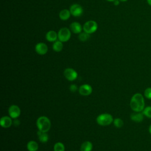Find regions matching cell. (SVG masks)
Returning <instances> with one entry per match:
<instances>
[{
    "instance_id": "cell-30",
    "label": "cell",
    "mask_w": 151,
    "mask_h": 151,
    "mask_svg": "<svg viewBox=\"0 0 151 151\" xmlns=\"http://www.w3.org/2000/svg\"><path fill=\"white\" fill-rule=\"evenodd\" d=\"M106 1H107L109 2H114L115 0H106Z\"/></svg>"
},
{
    "instance_id": "cell-25",
    "label": "cell",
    "mask_w": 151,
    "mask_h": 151,
    "mask_svg": "<svg viewBox=\"0 0 151 151\" xmlns=\"http://www.w3.org/2000/svg\"><path fill=\"white\" fill-rule=\"evenodd\" d=\"M69 90L70 91L73 92V93H74L76 92L77 90H78V88L77 87V85L74 84H71L70 86V87H69Z\"/></svg>"
},
{
    "instance_id": "cell-1",
    "label": "cell",
    "mask_w": 151,
    "mask_h": 151,
    "mask_svg": "<svg viewBox=\"0 0 151 151\" xmlns=\"http://www.w3.org/2000/svg\"><path fill=\"white\" fill-rule=\"evenodd\" d=\"M145 99L143 95L140 93L134 94L130 101V106L132 110L136 112H142L145 107Z\"/></svg>"
},
{
    "instance_id": "cell-27",
    "label": "cell",
    "mask_w": 151,
    "mask_h": 151,
    "mask_svg": "<svg viewBox=\"0 0 151 151\" xmlns=\"http://www.w3.org/2000/svg\"><path fill=\"white\" fill-rule=\"evenodd\" d=\"M120 2V1L119 0H115V1L113 2V4H114V5L117 6V5H119Z\"/></svg>"
},
{
    "instance_id": "cell-18",
    "label": "cell",
    "mask_w": 151,
    "mask_h": 151,
    "mask_svg": "<svg viewBox=\"0 0 151 151\" xmlns=\"http://www.w3.org/2000/svg\"><path fill=\"white\" fill-rule=\"evenodd\" d=\"M27 148L28 151H37L38 149V145L35 141L30 140L27 145Z\"/></svg>"
},
{
    "instance_id": "cell-12",
    "label": "cell",
    "mask_w": 151,
    "mask_h": 151,
    "mask_svg": "<svg viewBox=\"0 0 151 151\" xmlns=\"http://www.w3.org/2000/svg\"><path fill=\"white\" fill-rule=\"evenodd\" d=\"M70 29L74 34H80L83 30L81 25L78 22H73L70 25Z\"/></svg>"
},
{
    "instance_id": "cell-9",
    "label": "cell",
    "mask_w": 151,
    "mask_h": 151,
    "mask_svg": "<svg viewBox=\"0 0 151 151\" xmlns=\"http://www.w3.org/2000/svg\"><path fill=\"white\" fill-rule=\"evenodd\" d=\"M93 91V88L91 86L87 84H84L78 87V92L79 93L83 96H87L91 94Z\"/></svg>"
},
{
    "instance_id": "cell-15",
    "label": "cell",
    "mask_w": 151,
    "mask_h": 151,
    "mask_svg": "<svg viewBox=\"0 0 151 151\" xmlns=\"http://www.w3.org/2000/svg\"><path fill=\"white\" fill-rule=\"evenodd\" d=\"M71 12L69 9H64L61 10L59 13V18L61 20L63 21H66L68 20L70 16H71Z\"/></svg>"
},
{
    "instance_id": "cell-28",
    "label": "cell",
    "mask_w": 151,
    "mask_h": 151,
    "mask_svg": "<svg viewBox=\"0 0 151 151\" xmlns=\"http://www.w3.org/2000/svg\"><path fill=\"white\" fill-rule=\"evenodd\" d=\"M147 2L150 6H151V0H147Z\"/></svg>"
},
{
    "instance_id": "cell-16",
    "label": "cell",
    "mask_w": 151,
    "mask_h": 151,
    "mask_svg": "<svg viewBox=\"0 0 151 151\" xmlns=\"http://www.w3.org/2000/svg\"><path fill=\"white\" fill-rule=\"evenodd\" d=\"M37 136L38 137L39 140L41 143H46L48 142V140L49 139V137H48V135L47 134V132H43L38 130L37 132Z\"/></svg>"
},
{
    "instance_id": "cell-24",
    "label": "cell",
    "mask_w": 151,
    "mask_h": 151,
    "mask_svg": "<svg viewBox=\"0 0 151 151\" xmlns=\"http://www.w3.org/2000/svg\"><path fill=\"white\" fill-rule=\"evenodd\" d=\"M144 96L147 99H151V87H147L144 91Z\"/></svg>"
},
{
    "instance_id": "cell-22",
    "label": "cell",
    "mask_w": 151,
    "mask_h": 151,
    "mask_svg": "<svg viewBox=\"0 0 151 151\" xmlns=\"http://www.w3.org/2000/svg\"><path fill=\"white\" fill-rule=\"evenodd\" d=\"M113 124L117 128H121L124 124L123 120L120 118H116L113 120Z\"/></svg>"
},
{
    "instance_id": "cell-5",
    "label": "cell",
    "mask_w": 151,
    "mask_h": 151,
    "mask_svg": "<svg viewBox=\"0 0 151 151\" xmlns=\"http://www.w3.org/2000/svg\"><path fill=\"white\" fill-rule=\"evenodd\" d=\"M98 28L97 23L93 20H90L84 23L83 26V31L90 34L95 32Z\"/></svg>"
},
{
    "instance_id": "cell-26",
    "label": "cell",
    "mask_w": 151,
    "mask_h": 151,
    "mask_svg": "<svg viewBox=\"0 0 151 151\" xmlns=\"http://www.w3.org/2000/svg\"><path fill=\"white\" fill-rule=\"evenodd\" d=\"M13 124H14V125H15L16 126H18L20 124V122L18 119H15V120L13 121Z\"/></svg>"
},
{
    "instance_id": "cell-23",
    "label": "cell",
    "mask_w": 151,
    "mask_h": 151,
    "mask_svg": "<svg viewBox=\"0 0 151 151\" xmlns=\"http://www.w3.org/2000/svg\"><path fill=\"white\" fill-rule=\"evenodd\" d=\"M142 112L146 117L151 118V106H147L145 107Z\"/></svg>"
},
{
    "instance_id": "cell-13",
    "label": "cell",
    "mask_w": 151,
    "mask_h": 151,
    "mask_svg": "<svg viewBox=\"0 0 151 151\" xmlns=\"http://www.w3.org/2000/svg\"><path fill=\"white\" fill-rule=\"evenodd\" d=\"M45 39L49 42H55V41L58 40V32L54 30L48 31L45 35Z\"/></svg>"
},
{
    "instance_id": "cell-19",
    "label": "cell",
    "mask_w": 151,
    "mask_h": 151,
    "mask_svg": "<svg viewBox=\"0 0 151 151\" xmlns=\"http://www.w3.org/2000/svg\"><path fill=\"white\" fill-rule=\"evenodd\" d=\"M63 48V42L60 41V40H57L55 42H53L52 44V49L55 52H60L61 51H62Z\"/></svg>"
},
{
    "instance_id": "cell-6",
    "label": "cell",
    "mask_w": 151,
    "mask_h": 151,
    "mask_svg": "<svg viewBox=\"0 0 151 151\" xmlns=\"http://www.w3.org/2000/svg\"><path fill=\"white\" fill-rule=\"evenodd\" d=\"M63 74L65 78L68 81H71L75 80L78 77L77 72L72 68H65Z\"/></svg>"
},
{
    "instance_id": "cell-29",
    "label": "cell",
    "mask_w": 151,
    "mask_h": 151,
    "mask_svg": "<svg viewBox=\"0 0 151 151\" xmlns=\"http://www.w3.org/2000/svg\"><path fill=\"white\" fill-rule=\"evenodd\" d=\"M149 132L150 134H151V124L150 125V126H149Z\"/></svg>"
},
{
    "instance_id": "cell-2",
    "label": "cell",
    "mask_w": 151,
    "mask_h": 151,
    "mask_svg": "<svg viewBox=\"0 0 151 151\" xmlns=\"http://www.w3.org/2000/svg\"><path fill=\"white\" fill-rule=\"evenodd\" d=\"M36 125L38 130L43 132H47L51 128V123L47 117L42 116L37 119Z\"/></svg>"
},
{
    "instance_id": "cell-17",
    "label": "cell",
    "mask_w": 151,
    "mask_h": 151,
    "mask_svg": "<svg viewBox=\"0 0 151 151\" xmlns=\"http://www.w3.org/2000/svg\"><path fill=\"white\" fill-rule=\"evenodd\" d=\"M93 149V144L90 141L84 142L80 147V151H91Z\"/></svg>"
},
{
    "instance_id": "cell-21",
    "label": "cell",
    "mask_w": 151,
    "mask_h": 151,
    "mask_svg": "<svg viewBox=\"0 0 151 151\" xmlns=\"http://www.w3.org/2000/svg\"><path fill=\"white\" fill-rule=\"evenodd\" d=\"M90 38V34L87 33L86 32H81L78 35V39L79 40H80L81 41H86L87 40H88Z\"/></svg>"
},
{
    "instance_id": "cell-8",
    "label": "cell",
    "mask_w": 151,
    "mask_h": 151,
    "mask_svg": "<svg viewBox=\"0 0 151 151\" xmlns=\"http://www.w3.org/2000/svg\"><path fill=\"white\" fill-rule=\"evenodd\" d=\"M8 114L12 119H17L20 116V108L17 105L12 104L8 109Z\"/></svg>"
},
{
    "instance_id": "cell-7",
    "label": "cell",
    "mask_w": 151,
    "mask_h": 151,
    "mask_svg": "<svg viewBox=\"0 0 151 151\" xmlns=\"http://www.w3.org/2000/svg\"><path fill=\"white\" fill-rule=\"evenodd\" d=\"M70 11L71 12V15L75 17H78L82 15L83 13V7L78 4H74L70 7Z\"/></svg>"
},
{
    "instance_id": "cell-20",
    "label": "cell",
    "mask_w": 151,
    "mask_h": 151,
    "mask_svg": "<svg viewBox=\"0 0 151 151\" xmlns=\"http://www.w3.org/2000/svg\"><path fill=\"white\" fill-rule=\"evenodd\" d=\"M54 151H65V146L61 142H57L54 146Z\"/></svg>"
},
{
    "instance_id": "cell-14",
    "label": "cell",
    "mask_w": 151,
    "mask_h": 151,
    "mask_svg": "<svg viewBox=\"0 0 151 151\" xmlns=\"http://www.w3.org/2000/svg\"><path fill=\"white\" fill-rule=\"evenodd\" d=\"M144 118V114L142 112H136L134 111V113L130 114V119L137 123H139L143 121Z\"/></svg>"
},
{
    "instance_id": "cell-31",
    "label": "cell",
    "mask_w": 151,
    "mask_h": 151,
    "mask_svg": "<svg viewBox=\"0 0 151 151\" xmlns=\"http://www.w3.org/2000/svg\"><path fill=\"white\" fill-rule=\"evenodd\" d=\"M120 2H126V1H127V0H119Z\"/></svg>"
},
{
    "instance_id": "cell-4",
    "label": "cell",
    "mask_w": 151,
    "mask_h": 151,
    "mask_svg": "<svg viewBox=\"0 0 151 151\" xmlns=\"http://www.w3.org/2000/svg\"><path fill=\"white\" fill-rule=\"evenodd\" d=\"M71 36L70 29L63 27L60 29L58 32V40L63 42L68 41Z\"/></svg>"
},
{
    "instance_id": "cell-3",
    "label": "cell",
    "mask_w": 151,
    "mask_h": 151,
    "mask_svg": "<svg viewBox=\"0 0 151 151\" xmlns=\"http://www.w3.org/2000/svg\"><path fill=\"white\" fill-rule=\"evenodd\" d=\"M113 116L109 113L100 114L96 118L97 124L101 126H109L113 122Z\"/></svg>"
},
{
    "instance_id": "cell-11",
    "label": "cell",
    "mask_w": 151,
    "mask_h": 151,
    "mask_svg": "<svg viewBox=\"0 0 151 151\" xmlns=\"http://www.w3.org/2000/svg\"><path fill=\"white\" fill-rule=\"evenodd\" d=\"M13 124V121L10 116H5L1 117L0 120V124L4 128H8Z\"/></svg>"
},
{
    "instance_id": "cell-10",
    "label": "cell",
    "mask_w": 151,
    "mask_h": 151,
    "mask_svg": "<svg viewBox=\"0 0 151 151\" xmlns=\"http://www.w3.org/2000/svg\"><path fill=\"white\" fill-rule=\"evenodd\" d=\"M48 46L44 42H38L35 45V50L39 55H45L48 52Z\"/></svg>"
}]
</instances>
